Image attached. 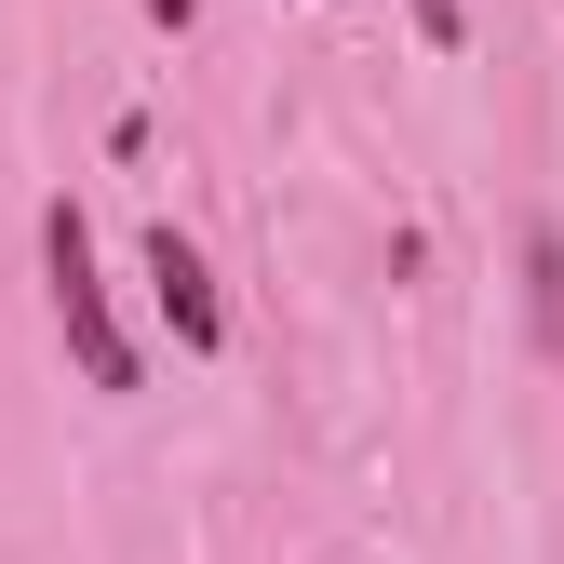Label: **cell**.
<instances>
[{"label":"cell","mask_w":564,"mask_h":564,"mask_svg":"<svg viewBox=\"0 0 564 564\" xmlns=\"http://www.w3.org/2000/svg\"><path fill=\"white\" fill-rule=\"evenodd\" d=\"M149 296H162V323H175L188 364H216V349H229V296H216V269H202V242H188L175 216L149 229Z\"/></svg>","instance_id":"cell-2"},{"label":"cell","mask_w":564,"mask_h":564,"mask_svg":"<svg viewBox=\"0 0 564 564\" xmlns=\"http://www.w3.org/2000/svg\"><path fill=\"white\" fill-rule=\"evenodd\" d=\"M403 14H416V41H431V54H457V41H470V0H403Z\"/></svg>","instance_id":"cell-3"},{"label":"cell","mask_w":564,"mask_h":564,"mask_svg":"<svg viewBox=\"0 0 564 564\" xmlns=\"http://www.w3.org/2000/svg\"><path fill=\"white\" fill-rule=\"evenodd\" d=\"M149 28H202V0H149Z\"/></svg>","instance_id":"cell-4"},{"label":"cell","mask_w":564,"mask_h":564,"mask_svg":"<svg viewBox=\"0 0 564 564\" xmlns=\"http://www.w3.org/2000/svg\"><path fill=\"white\" fill-rule=\"evenodd\" d=\"M41 296H54V336L67 364H82V390H134L149 364H134V336L108 310V269H95V216L82 202H41Z\"/></svg>","instance_id":"cell-1"}]
</instances>
